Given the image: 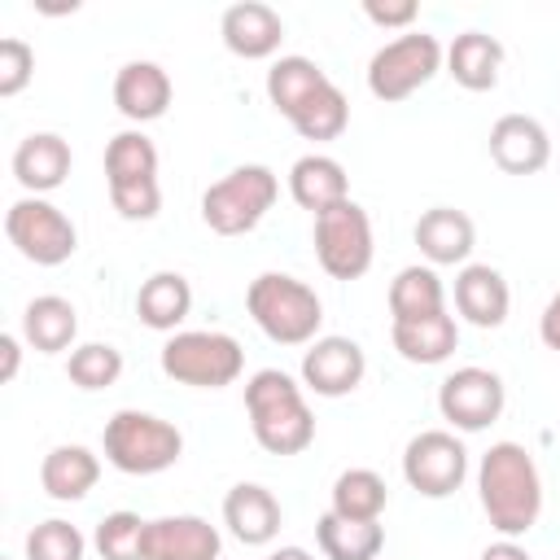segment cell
Wrapping results in <instances>:
<instances>
[{
	"instance_id": "6da1fadb",
	"label": "cell",
	"mask_w": 560,
	"mask_h": 560,
	"mask_svg": "<svg viewBox=\"0 0 560 560\" xmlns=\"http://www.w3.org/2000/svg\"><path fill=\"white\" fill-rule=\"evenodd\" d=\"M477 499L499 538H521L542 516V477L521 442H494L477 464Z\"/></svg>"
},
{
	"instance_id": "7a4b0ae2",
	"label": "cell",
	"mask_w": 560,
	"mask_h": 560,
	"mask_svg": "<svg viewBox=\"0 0 560 560\" xmlns=\"http://www.w3.org/2000/svg\"><path fill=\"white\" fill-rule=\"evenodd\" d=\"M245 411L254 442L267 455H302L315 442V416L302 385L280 368H258L245 381Z\"/></svg>"
},
{
	"instance_id": "3957f363",
	"label": "cell",
	"mask_w": 560,
	"mask_h": 560,
	"mask_svg": "<svg viewBox=\"0 0 560 560\" xmlns=\"http://www.w3.org/2000/svg\"><path fill=\"white\" fill-rule=\"evenodd\" d=\"M245 311L258 324V332L276 346H311L324 324V302L319 293L289 276V271H262L245 289Z\"/></svg>"
},
{
	"instance_id": "277c9868",
	"label": "cell",
	"mask_w": 560,
	"mask_h": 560,
	"mask_svg": "<svg viewBox=\"0 0 560 560\" xmlns=\"http://www.w3.org/2000/svg\"><path fill=\"white\" fill-rule=\"evenodd\" d=\"M101 451L105 459L127 472V477H153V472H166L179 464L184 455V433L153 416V411H140V407H122L105 420V433H101Z\"/></svg>"
},
{
	"instance_id": "5b68a950",
	"label": "cell",
	"mask_w": 560,
	"mask_h": 560,
	"mask_svg": "<svg viewBox=\"0 0 560 560\" xmlns=\"http://www.w3.org/2000/svg\"><path fill=\"white\" fill-rule=\"evenodd\" d=\"M276 197H280L276 171L262 162H245V166H232L223 179H214L201 192V219L219 236H245L262 223V214L276 206Z\"/></svg>"
},
{
	"instance_id": "8992f818",
	"label": "cell",
	"mask_w": 560,
	"mask_h": 560,
	"mask_svg": "<svg viewBox=\"0 0 560 560\" xmlns=\"http://www.w3.org/2000/svg\"><path fill=\"white\" fill-rule=\"evenodd\" d=\"M162 372L192 389H223L245 372V350L232 332L219 328H184L162 341Z\"/></svg>"
},
{
	"instance_id": "52a82bcc",
	"label": "cell",
	"mask_w": 560,
	"mask_h": 560,
	"mask_svg": "<svg viewBox=\"0 0 560 560\" xmlns=\"http://www.w3.org/2000/svg\"><path fill=\"white\" fill-rule=\"evenodd\" d=\"M446 66V48L438 44V35L429 31H402L389 44H381L368 61V92L385 105L407 101L411 92H420L438 70Z\"/></svg>"
},
{
	"instance_id": "ba28073f",
	"label": "cell",
	"mask_w": 560,
	"mask_h": 560,
	"mask_svg": "<svg viewBox=\"0 0 560 560\" xmlns=\"http://www.w3.org/2000/svg\"><path fill=\"white\" fill-rule=\"evenodd\" d=\"M4 236L35 267H61L79 249V228L48 197H18L4 210Z\"/></svg>"
},
{
	"instance_id": "9c48e42d",
	"label": "cell",
	"mask_w": 560,
	"mask_h": 560,
	"mask_svg": "<svg viewBox=\"0 0 560 560\" xmlns=\"http://www.w3.org/2000/svg\"><path fill=\"white\" fill-rule=\"evenodd\" d=\"M315 258L332 280H359L372 267L376 258L372 219L354 197L315 214Z\"/></svg>"
},
{
	"instance_id": "30bf717a",
	"label": "cell",
	"mask_w": 560,
	"mask_h": 560,
	"mask_svg": "<svg viewBox=\"0 0 560 560\" xmlns=\"http://www.w3.org/2000/svg\"><path fill=\"white\" fill-rule=\"evenodd\" d=\"M402 477L424 499H446L468 477V451L455 429H424L402 451Z\"/></svg>"
},
{
	"instance_id": "8fae6325",
	"label": "cell",
	"mask_w": 560,
	"mask_h": 560,
	"mask_svg": "<svg viewBox=\"0 0 560 560\" xmlns=\"http://www.w3.org/2000/svg\"><path fill=\"white\" fill-rule=\"evenodd\" d=\"M508 389L503 376L490 368H455L442 385H438V411L455 433H481L503 416Z\"/></svg>"
},
{
	"instance_id": "7c38bea8",
	"label": "cell",
	"mask_w": 560,
	"mask_h": 560,
	"mask_svg": "<svg viewBox=\"0 0 560 560\" xmlns=\"http://www.w3.org/2000/svg\"><path fill=\"white\" fill-rule=\"evenodd\" d=\"M368 372V354L354 337H315L306 350H302V389L319 394V398H346L359 389Z\"/></svg>"
},
{
	"instance_id": "4fadbf2b",
	"label": "cell",
	"mask_w": 560,
	"mask_h": 560,
	"mask_svg": "<svg viewBox=\"0 0 560 560\" xmlns=\"http://www.w3.org/2000/svg\"><path fill=\"white\" fill-rule=\"evenodd\" d=\"M223 538L206 516L175 512L158 516L144 529V560H219Z\"/></svg>"
},
{
	"instance_id": "5bb4252c",
	"label": "cell",
	"mask_w": 560,
	"mask_h": 560,
	"mask_svg": "<svg viewBox=\"0 0 560 560\" xmlns=\"http://www.w3.org/2000/svg\"><path fill=\"white\" fill-rule=\"evenodd\" d=\"M219 35H223L228 52H236L245 61H262V57H276L280 52L284 18L271 4H262V0H241V4H228L223 9Z\"/></svg>"
},
{
	"instance_id": "9a60e30c",
	"label": "cell",
	"mask_w": 560,
	"mask_h": 560,
	"mask_svg": "<svg viewBox=\"0 0 560 560\" xmlns=\"http://www.w3.org/2000/svg\"><path fill=\"white\" fill-rule=\"evenodd\" d=\"M490 158L508 175H538L551 162V136L529 114H503L490 127Z\"/></svg>"
},
{
	"instance_id": "2e32d148",
	"label": "cell",
	"mask_w": 560,
	"mask_h": 560,
	"mask_svg": "<svg viewBox=\"0 0 560 560\" xmlns=\"http://www.w3.org/2000/svg\"><path fill=\"white\" fill-rule=\"evenodd\" d=\"M411 236H416V245H420V254H424L429 267H464L468 254H472V245H477L472 219H468L464 210H455V206H433V210H424V214L416 219Z\"/></svg>"
},
{
	"instance_id": "e0dca14e",
	"label": "cell",
	"mask_w": 560,
	"mask_h": 560,
	"mask_svg": "<svg viewBox=\"0 0 560 560\" xmlns=\"http://www.w3.org/2000/svg\"><path fill=\"white\" fill-rule=\"evenodd\" d=\"M175 83L158 61H127L114 74V105L127 122H153L171 109Z\"/></svg>"
},
{
	"instance_id": "ac0fdd59",
	"label": "cell",
	"mask_w": 560,
	"mask_h": 560,
	"mask_svg": "<svg viewBox=\"0 0 560 560\" xmlns=\"http://www.w3.org/2000/svg\"><path fill=\"white\" fill-rule=\"evenodd\" d=\"M70 166H74V153L57 131H31L13 149V179L26 188V197H44L61 188Z\"/></svg>"
},
{
	"instance_id": "d6986e66",
	"label": "cell",
	"mask_w": 560,
	"mask_h": 560,
	"mask_svg": "<svg viewBox=\"0 0 560 560\" xmlns=\"http://www.w3.org/2000/svg\"><path fill=\"white\" fill-rule=\"evenodd\" d=\"M455 311L477 328H499L512 311V289L503 271L490 262H464L455 276Z\"/></svg>"
},
{
	"instance_id": "ffe728a7",
	"label": "cell",
	"mask_w": 560,
	"mask_h": 560,
	"mask_svg": "<svg viewBox=\"0 0 560 560\" xmlns=\"http://www.w3.org/2000/svg\"><path fill=\"white\" fill-rule=\"evenodd\" d=\"M223 525L245 547H267L280 534V499L258 481H236L223 494Z\"/></svg>"
},
{
	"instance_id": "44dd1931",
	"label": "cell",
	"mask_w": 560,
	"mask_h": 560,
	"mask_svg": "<svg viewBox=\"0 0 560 560\" xmlns=\"http://www.w3.org/2000/svg\"><path fill=\"white\" fill-rule=\"evenodd\" d=\"M101 481V455L83 442H61L39 464V486L57 503H79Z\"/></svg>"
},
{
	"instance_id": "7402d4cb",
	"label": "cell",
	"mask_w": 560,
	"mask_h": 560,
	"mask_svg": "<svg viewBox=\"0 0 560 560\" xmlns=\"http://www.w3.org/2000/svg\"><path fill=\"white\" fill-rule=\"evenodd\" d=\"M289 192L302 210L311 214H324L332 206H341L350 197V179H346V166L328 153H302L293 166H289Z\"/></svg>"
},
{
	"instance_id": "603a6c76",
	"label": "cell",
	"mask_w": 560,
	"mask_h": 560,
	"mask_svg": "<svg viewBox=\"0 0 560 560\" xmlns=\"http://www.w3.org/2000/svg\"><path fill=\"white\" fill-rule=\"evenodd\" d=\"M74 337H79V311L70 298L61 293H39L26 302L22 311V341L39 354H61V350H74Z\"/></svg>"
},
{
	"instance_id": "cb8c5ba5",
	"label": "cell",
	"mask_w": 560,
	"mask_h": 560,
	"mask_svg": "<svg viewBox=\"0 0 560 560\" xmlns=\"http://www.w3.org/2000/svg\"><path fill=\"white\" fill-rule=\"evenodd\" d=\"M503 70V44L486 31H459L446 48V74L468 92H490Z\"/></svg>"
},
{
	"instance_id": "d4e9b609",
	"label": "cell",
	"mask_w": 560,
	"mask_h": 560,
	"mask_svg": "<svg viewBox=\"0 0 560 560\" xmlns=\"http://www.w3.org/2000/svg\"><path fill=\"white\" fill-rule=\"evenodd\" d=\"M389 341L407 363L433 368L446 363L459 350V324L455 315H424V319H407V324H389Z\"/></svg>"
},
{
	"instance_id": "484cf974",
	"label": "cell",
	"mask_w": 560,
	"mask_h": 560,
	"mask_svg": "<svg viewBox=\"0 0 560 560\" xmlns=\"http://www.w3.org/2000/svg\"><path fill=\"white\" fill-rule=\"evenodd\" d=\"M188 311H192V284L179 271H153L136 289V315L153 332H179Z\"/></svg>"
},
{
	"instance_id": "4316f807",
	"label": "cell",
	"mask_w": 560,
	"mask_h": 560,
	"mask_svg": "<svg viewBox=\"0 0 560 560\" xmlns=\"http://www.w3.org/2000/svg\"><path fill=\"white\" fill-rule=\"evenodd\" d=\"M446 311V284L438 276V267L429 262H411L389 280V319L407 324V319H424V315H442Z\"/></svg>"
},
{
	"instance_id": "83f0119b",
	"label": "cell",
	"mask_w": 560,
	"mask_h": 560,
	"mask_svg": "<svg viewBox=\"0 0 560 560\" xmlns=\"http://www.w3.org/2000/svg\"><path fill=\"white\" fill-rule=\"evenodd\" d=\"M324 83H332L328 74H324V66L319 61H311V57H276L271 61V70H267V101L276 105V114H284V118H293Z\"/></svg>"
},
{
	"instance_id": "f1b7e54d",
	"label": "cell",
	"mask_w": 560,
	"mask_h": 560,
	"mask_svg": "<svg viewBox=\"0 0 560 560\" xmlns=\"http://www.w3.org/2000/svg\"><path fill=\"white\" fill-rule=\"evenodd\" d=\"M315 542L324 560H376L385 547L381 521H346L337 512H324L315 521Z\"/></svg>"
},
{
	"instance_id": "f546056e",
	"label": "cell",
	"mask_w": 560,
	"mask_h": 560,
	"mask_svg": "<svg viewBox=\"0 0 560 560\" xmlns=\"http://www.w3.org/2000/svg\"><path fill=\"white\" fill-rule=\"evenodd\" d=\"M385 503H389V486H385V477L376 468H346L332 481L328 512H337L346 521H381Z\"/></svg>"
},
{
	"instance_id": "4dcf8cb0",
	"label": "cell",
	"mask_w": 560,
	"mask_h": 560,
	"mask_svg": "<svg viewBox=\"0 0 560 560\" xmlns=\"http://www.w3.org/2000/svg\"><path fill=\"white\" fill-rule=\"evenodd\" d=\"M136 179H158V144L140 127H127L105 144V184H136Z\"/></svg>"
},
{
	"instance_id": "1f68e13d",
	"label": "cell",
	"mask_w": 560,
	"mask_h": 560,
	"mask_svg": "<svg viewBox=\"0 0 560 560\" xmlns=\"http://www.w3.org/2000/svg\"><path fill=\"white\" fill-rule=\"evenodd\" d=\"M289 122H293V131L302 140H337L350 127V101H346V92L337 83H324Z\"/></svg>"
},
{
	"instance_id": "d6a6232c",
	"label": "cell",
	"mask_w": 560,
	"mask_h": 560,
	"mask_svg": "<svg viewBox=\"0 0 560 560\" xmlns=\"http://www.w3.org/2000/svg\"><path fill=\"white\" fill-rule=\"evenodd\" d=\"M66 376L79 389H109L122 376V350L109 341H83L66 359Z\"/></svg>"
},
{
	"instance_id": "836d02e7",
	"label": "cell",
	"mask_w": 560,
	"mask_h": 560,
	"mask_svg": "<svg viewBox=\"0 0 560 560\" xmlns=\"http://www.w3.org/2000/svg\"><path fill=\"white\" fill-rule=\"evenodd\" d=\"M144 529H149V521H140V512L122 508V512L101 516L92 547L101 560H144Z\"/></svg>"
},
{
	"instance_id": "e575fe53",
	"label": "cell",
	"mask_w": 560,
	"mask_h": 560,
	"mask_svg": "<svg viewBox=\"0 0 560 560\" xmlns=\"http://www.w3.org/2000/svg\"><path fill=\"white\" fill-rule=\"evenodd\" d=\"M83 551H88V538L79 534V525L61 516L39 521L26 534V560H83Z\"/></svg>"
},
{
	"instance_id": "d590c367",
	"label": "cell",
	"mask_w": 560,
	"mask_h": 560,
	"mask_svg": "<svg viewBox=\"0 0 560 560\" xmlns=\"http://www.w3.org/2000/svg\"><path fill=\"white\" fill-rule=\"evenodd\" d=\"M109 201L127 223H149L162 210V184L158 179H136V184H109Z\"/></svg>"
},
{
	"instance_id": "8d00e7d4",
	"label": "cell",
	"mask_w": 560,
	"mask_h": 560,
	"mask_svg": "<svg viewBox=\"0 0 560 560\" xmlns=\"http://www.w3.org/2000/svg\"><path fill=\"white\" fill-rule=\"evenodd\" d=\"M35 74V48L18 35L0 39V96H18Z\"/></svg>"
},
{
	"instance_id": "74e56055",
	"label": "cell",
	"mask_w": 560,
	"mask_h": 560,
	"mask_svg": "<svg viewBox=\"0 0 560 560\" xmlns=\"http://www.w3.org/2000/svg\"><path fill=\"white\" fill-rule=\"evenodd\" d=\"M363 13H368V22H376V26H385V31H411V22L420 18V4L416 0H363Z\"/></svg>"
},
{
	"instance_id": "f35d334b",
	"label": "cell",
	"mask_w": 560,
	"mask_h": 560,
	"mask_svg": "<svg viewBox=\"0 0 560 560\" xmlns=\"http://www.w3.org/2000/svg\"><path fill=\"white\" fill-rule=\"evenodd\" d=\"M538 337H542L547 350L560 354V289L547 298V306H542V315H538Z\"/></svg>"
},
{
	"instance_id": "ab89813d",
	"label": "cell",
	"mask_w": 560,
	"mask_h": 560,
	"mask_svg": "<svg viewBox=\"0 0 560 560\" xmlns=\"http://www.w3.org/2000/svg\"><path fill=\"white\" fill-rule=\"evenodd\" d=\"M18 368H22V341L13 332H0V381H18Z\"/></svg>"
},
{
	"instance_id": "60d3db41",
	"label": "cell",
	"mask_w": 560,
	"mask_h": 560,
	"mask_svg": "<svg viewBox=\"0 0 560 560\" xmlns=\"http://www.w3.org/2000/svg\"><path fill=\"white\" fill-rule=\"evenodd\" d=\"M477 560H534L516 538H499V542H490V547H481V556Z\"/></svg>"
},
{
	"instance_id": "b9f144b4",
	"label": "cell",
	"mask_w": 560,
	"mask_h": 560,
	"mask_svg": "<svg viewBox=\"0 0 560 560\" xmlns=\"http://www.w3.org/2000/svg\"><path fill=\"white\" fill-rule=\"evenodd\" d=\"M267 560H315V556H311L306 547H276Z\"/></svg>"
},
{
	"instance_id": "7bdbcfd3",
	"label": "cell",
	"mask_w": 560,
	"mask_h": 560,
	"mask_svg": "<svg viewBox=\"0 0 560 560\" xmlns=\"http://www.w3.org/2000/svg\"><path fill=\"white\" fill-rule=\"evenodd\" d=\"M4 560H9V556H4Z\"/></svg>"
}]
</instances>
